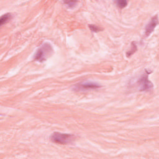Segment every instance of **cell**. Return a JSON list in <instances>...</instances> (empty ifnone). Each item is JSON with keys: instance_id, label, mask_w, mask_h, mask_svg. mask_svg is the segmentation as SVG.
I'll return each mask as SVG.
<instances>
[{"instance_id": "30bf717a", "label": "cell", "mask_w": 159, "mask_h": 159, "mask_svg": "<svg viewBox=\"0 0 159 159\" xmlns=\"http://www.w3.org/2000/svg\"><path fill=\"white\" fill-rule=\"evenodd\" d=\"M63 2L70 9L75 7L77 4V1H65Z\"/></svg>"}, {"instance_id": "277c9868", "label": "cell", "mask_w": 159, "mask_h": 159, "mask_svg": "<svg viewBox=\"0 0 159 159\" xmlns=\"http://www.w3.org/2000/svg\"><path fill=\"white\" fill-rule=\"evenodd\" d=\"M101 86L100 84L91 81H82L78 83H76L73 86V89L75 91H88V90H93L100 88Z\"/></svg>"}, {"instance_id": "9c48e42d", "label": "cell", "mask_w": 159, "mask_h": 159, "mask_svg": "<svg viewBox=\"0 0 159 159\" xmlns=\"http://www.w3.org/2000/svg\"><path fill=\"white\" fill-rule=\"evenodd\" d=\"M88 26H89V29L93 32H98L102 30L99 27H98L94 24H89Z\"/></svg>"}, {"instance_id": "ba28073f", "label": "cell", "mask_w": 159, "mask_h": 159, "mask_svg": "<svg viewBox=\"0 0 159 159\" xmlns=\"http://www.w3.org/2000/svg\"><path fill=\"white\" fill-rule=\"evenodd\" d=\"M115 2H116V6L120 9H122V8L126 7L127 5V2L126 1H124V0H120V1L119 0V1H116Z\"/></svg>"}, {"instance_id": "7a4b0ae2", "label": "cell", "mask_w": 159, "mask_h": 159, "mask_svg": "<svg viewBox=\"0 0 159 159\" xmlns=\"http://www.w3.org/2000/svg\"><path fill=\"white\" fill-rule=\"evenodd\" d=\"M75 137L73 134L61 133L58 132H53L50 137V140L53 143L61 145L71 143L75 140Z\"/></svg>"}, {"instance_id": "52a82bcc", "label": "cell", "mask_w": 159, "mask_h": 159, "mask_svg": "<svg viewBox=\"0 0 159 159\" xmlns=\"http://www.w3.org/2000/svg\"><path fill=\"white\" fill-rule=\"evenodd\" d=\"M137 46L135 45V42H132V47H131V48L130 50H129V51L127 52L126 53V55H127V57H129L130 56H131L135 52V51L137 50Z\"/></svg>"}, {"instance_id": "6da1fadb", "label": "cell", "mask_w": 159, "mask_h": 159, "mask_svg": "<svg viewBox=\"0 0 159 159\" xmlns=\"http://www.w3.org/2000/svg\"><path fill=\"white\" fill-rule=\"evenodd\" d=\"M53 47L48 42H44L37 49L36 53L34 54V60L39 62H43L52 54Z\"/></svg>"}, {"instance_id": "3957f363", "label": "cell", "mask_w": 159, "mask_h": 159, "mask_svg": "<svg viewBox=\"0 0 159 159\" xmlns=\"http://www.w3.org/2000/svg\"><path fill=\"white\" fill-rule=\"evenodd\" d=\"M150 72L145 70V72L140 76L137 81L139 90L141 91H148L153 88L152 83L148 80Z\"/></svg>"}, {"instance_id": "8992f818", "label": "cell", "mask_w": 159, "mask_h": 159, "mask_svg": "<svg viewBox=\"0 0 159 159\" xmlns=\"http://www.w3.org/2000/svg\"><path fill=\"white\" fill-rule=\"evenodd\" d=\"M12 18V14L11 13H6L3 14L0 18V24L2 25L4 24L7 22Z\"/></svg>"}, {"instance_id": "5b68a950", "label": "cell", "mask_w": 159, "mask_h": 159, "mask_svg": "<svg viewBox=\"0 0 159 159\" xmlns=\"http://www.w3.org/2000/svg\"><path fill=\"white\" fill-rule=\"evenodd\" d=\"M158 15L153 16L147 24L145 29V35L146 37L150 35V34L154 30L158 24Z\"/></svg>"}]
</instances>
